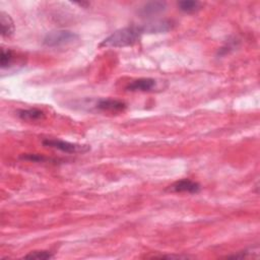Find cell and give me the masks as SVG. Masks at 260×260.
<instances>
[{
	"label": "cell",
	"mask_w": 260,
	"mask_h": 260,
	"mask_svg": "<svg viewBox=\"0 0 260 260\" xmlns=\"http://www.w3.org/2000/svg\"><path fill=\"white\" fill-rule=\"evenodd\" d=\"M143 33L140 27H127L120 29L106 38L101 44L100 47L106 48H122L128 47L137 44L140 42Z\"/></svg>",
	"instance_id": "1"
},
{
	"label": "cell",
	"mask_w": 260,
	"mask_h": 260,
	"mask_svg": "<svg viewBox=\"0 0 260 260\" xmlns=\"http://www.w3.org/2000/svg\"><path fill=\"white\" fill-rule=\"evenodd\" d=\"M78 35L67 30L52 31L44 38V45L47 47H60L63 45L71 44L78 40Z\"/></svg>",
	"instance_id": "2"
},
{
	"label": "cell",
	"mask_w": 260,
	"mask_h": 260,
	"mask_svg": "<svg viewBox=\"0 0 260 260\" xmlns=\"http://www.w3.org/2000/svg\"><path fill=\"white\" fill-rule=\"evenodd\" d=\"M42 144L45 147L56 149V150H59L61 152L67 153V154H83L91 150L90 146L71 144L68 142L60 141V140H49L48 139V140L43 141Z\"/></svg>",
	"instance_id": "3"
},
{
	"label": "cell",
	"mask_w": 260,
	"mask_h": 260,
	"mask_svg": "<svg viewBox=\"0 0 260 260\" xmlns=\"http://www.w3.org/2000/svg\"><path fill=\"white\" fill-rule=\"evenodd\" d=\"M175 24L171 20H159L154 21L143 26H140V29L144 34H162L167 33L174 28Z\"/></svg>",
	"instance_id": "4"
},
{
	"label": "cell",
	"mask_w": 260,
	"mask_h": 260,
	"mask_svg": "<svg viewBox=\"0 0 260 260\" xmlns=\"http://www.w3.org/2000/svg\"><path fill=\"white\" fill-rule=\"evenodd\" d=\"M201 187L198 183L191 181L189 179H183L180 181L175 182L174 184H172L171 186H169L168 190L171 192H187V193H198L200 191Z\"/></svg>",
	"instance_id": "5"
},
{
	"label": "cell",
	"mask_w": 260,
	"mask_h": 260,
	"mask_svg": "<svg viewBox=\"0 0 260 260\" xmlns=\"http://www.w3.org/2000/svg\"><path fill=\"white\" fill-rule=\"evenodd\" d=\"M157 85V81L153 78H140L130 82L126 90L130 92H150L153 91Z\"/></svg>",
	"instance_id": "6"
},
{
	"label": "cell",
	"mask_w": 260,
	"mask_h": 260,
	"mask_svg": "<svg viewBox=\"0 0 260 260\" xmlns=\"http://www.w3.org/2000/svg\"><path fill=\"white\" fill-rule=\"evenodd\" d=\"M166 8H167V4L164 2H152V3L146 4L144 7H142L139 14L145 18L152 17V16H156V15H159V14L165 12Z\"/></svg>",
	"instance_id": "7"
},
{
	"label": "cell",
	"mask_w": 260,
	"mask_h": 260,
	"mask_svg": "<svg viewBox=\"0 0 260 260\" xmlns=\"http://www.w3.org/2000/svg\"><path fill=\"white\" fill-rule=\"evenodd\" d=\"M97 108L102 111H110V112H120L125 110L126 104L119 100L113 99H102L97 103Z\"/></svg>",
	"instance_id": "8"
},
{
	"label": "cell",
	"mask_w": 260,
	"mask_h": 260,
	"mask_svg": "<svg viewBox=\"0 0 260 260\" xmlns=\"http://www.w3.org/2000/svg\"><path fill=\"white\" fill-rule=\"evenodd\" d=\"M0 24H2L3 37H11L15 32V23L10 15L5 12L0 13Z\"/></svg>",
	"instance_id": "9"
},
{
	"label": "cell",
	"mask_w": 260,
	"mask_h": 260,
	"mask_svg": "<svg viewBox=\"0 0 260 260\" xmlns=\"http://www.w3.org/2000/svg\"><path fill=\"white\" fill-rule=\"evenodd\" d=\"M18 116L25 121H37L45 117L43 111L38 109H29V110H21L18 112Z\"/></svg>",
	"instance_id": "10"
},
{
	"label": "cell",
	"mask_w": 260,
	"mask_h": 260,
	"mask_svg": "<svg viewBox=\"0 0 260 260\" xmlns=\"http://www.w3.org/2000/svg\"><path fill=\"white\" fill-rule=\"evenodd\" d=\"M178 8L185 14H194L201 10L202 4L199 2H194V0H184V2L178 3Z\"/></svg>",
	"instance_id": "11"
},
{
	"label": "cell",
	"mask_w": 260,
	"mask_h": 260,
	"mask_svg": "<svg viewBox=\"0 0 260 260\" xmlns=\"http://www.w3.org/2000/svg\"><path fill=\"white\" fill-rule=\"evenodd\" d=\"M24 258L26 259H39V260H46L53 258V254L49 251H33L26 255Z\"/></svg>",
	"instance_id": "12"
},
{
	"label": "cell",
	"mask_w": 260,
	"mask_h": 260,
	"mask_svg": "<svg viewBox=\"0 0 260 260\" xmlns=\"http://www.w3.org/2000/svg\"><path fill=\"white\" fill-rule=\"evenodd\" d=\"M14 58L13 51L11 49H2V58H0V65L2 68L9 67Z\"/></svg>",
	"instance_id": "13"
},
{
	"label": "cell",
	"mask_w": 260,
	"mask_h": 260,
	"mask_svg": "<svg viewBox=\"0 0 260 260\" xmlns=\"http://www.w3.org/2000/svg\"><path fill=\"white\" fill-rule=\"evenodd\" d=\"M21 159L26 160V161H31V162H37V163H43L46 161H50V159L42 156V155H38V154H26L21 156Z\"/></svg>",
	"instance_id": "14"
},
{
	"label": "cell",
	"mask_w": 260,
	"mask_h": 260,
	"mask_svg": "<svg viewBox=\"0 0 260 260\" xmlns=\"http://www.w3.org/2000/svg\"><path fill=\"white\" fill-rule=\"evenodd\" d=\"M156 258H169V259H172V258H176V259H179V258H186V257H183V256H179V255H162V256H156Z\"/></svg>",
	"instance_id": "15"
}]
</instances>
